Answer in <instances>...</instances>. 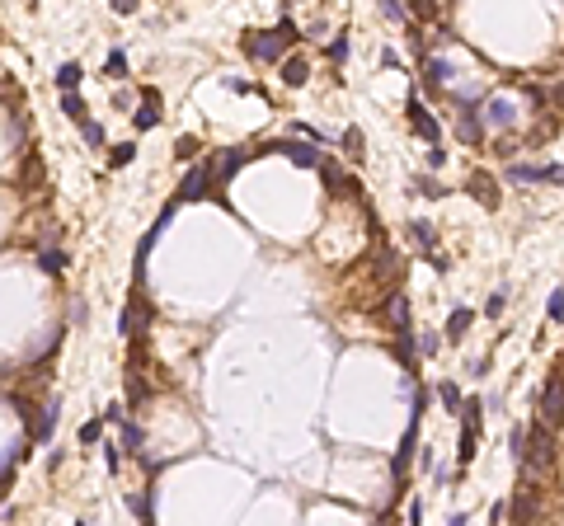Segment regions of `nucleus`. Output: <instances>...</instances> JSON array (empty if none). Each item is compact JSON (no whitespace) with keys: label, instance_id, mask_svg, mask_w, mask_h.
Listing matches in <instances>:
<instances>
[{"label":"nucleus","instance_id":"nucleus-1","mask_svg":"<svg viewBox=\"0 0 564 526\" xmlns=\"http://www.w3.org/2000/svg\"><path fill=\"white\" fill-rule=\"evenodd\" d=\"M508 184H564V165H508Z\"/></svg>","mask_w":564,"mask_h":526},{"label":"nucleus","instance_id":"nucleus-2","mask_svg":"<svg viewBox=\"0 0 564 526\" xmlns=\"http://www.w3.org/2000/svg\"><path fill=\"white\" fill-rule=\"evenodd\" d=\"M282 38H278V28L273 33H244V52L254 56V61H282Z\"/></svg>","mask_w":564,"mask_h":526},{"label":"nucleus","instance_id":"nucleus-3","mask_svg":"<svg viewBox=\"0 0 564 526\" xmlns=\"http://www.w3.org/2000/svg\"><path fill=\"white\" fill-rule=\"evenodd\" d=\"M480 414H484L480 399H470V404L461 409V419H466V428H461V461H466V465H470V456H475V442H480Z\"/></svg>","mask_w":564,"mask_h":526},{"label":"nucleus","instance_id":"nucleus-4","mask_svg":"<svg viewBox=\"0 0 564 526\" xmlns=\"http://www.w3.org/2000/svg\"><path fill=\"white\" fill-rule=\"evenodd\" d=\"M541 414H545V423H560V419H564V376H550V381H545Z\"/></svg>","mask_w":564,"mask_h":526},{"label":"nucleus","instance_id":"nucleus-5","mask_svg":"<svg viewBox=\"0 0 564 526\" xmlns=\"http://www.w3.org/2000/svg\"><path fill=\"white\" fill-rule=\"evenodd\" d=\"M273 151H282V156L292 160V165H301V169H315V165H320V146H311V141H278Z\"/></svg>","mask_w":564,"mask_h":526},{"label":"nucleus","instance_id":"nucleus-6","mask_svg":"<svg viewBox=\"0 0 564 526\" xmlns=\"http://www.w3.org/2000/svg\"><path fill=\"white\" fill-rule=\"evenodd\" d=\"M409 118H414V132H419V136H424L428 146H437V136H442V127H437V118H432L428 108L419 104V94L409 99Z\"/></svg>","mask_w":564,"mask_h":526},{"label":"nucleus","instance_id":"nucleus-7","mask_svg":"<svg viewBox=\"0 0 564 526\" xmlns=\"http://www.w3.org/2000/svg\"><path fill=\"white\" fill-rule=\"evenodd\" d=\"M207 184H212V169H207V165L188 169L184 184H179V202H193V198H202V193H207Z\"/></svg>","mask_w":564,"mask_h":526},{"label":"nucleus","instance_id":"nucleus-8","mask_svg":"<svg viewBox=\"0 0 564 526\" xmlns=\"http://www.w3.org/2000/svg\"><path fill=\"white\" fill-rule=\"evenodd\" d=\"M136 132H151L156 123H160V94L156 90H141V108H136Z\"/></svg>","mask_w":564,"mask_h":526},{"label":"nucleus","instance_id":"nucleus-9","mask_svg":"<svg viewBox=\"0 0 564 526\" xmlns=\"http://www.w3.org/2000/svg\"><path fill=\"white\" fill-rule=\"evenodd\" d=\"M457 132H461V141H470V146H480V141H484V118H480V108H475V104L461 108Z\"/></svg>","mask_w":564,"mask_h":526},{"label":"nucleus","instance_id":"nucleus-10","mask_svg":"<svg viewBox=\"0 0 564 526\" xmlns=\"http://www.w3.org/2000/svg\"><path fill=\"white\" fill-rule=\"evenodd\" d=\"M414 447H419V419H409V428H404V437H400V451H395V479H400L404 470H409V456H414Z\"/></svg>","mask_w":564,"mask_h":526},{"label":"nucleus","instance_id":"nucleus-11","mask_svg":"<svg viewBox=\"0 0 564 526\" xmlns=\"http://www.w3.org/2000/svg\"><path fill=\"white\" fill-rule=\"evenodd\" d=\"M306 76H311V61H306V56H282V80H287L292 90H301Z\"/></svg>","mask_w":564,"mask_h":526},{"label":"nucleus","instance_id":"nucleus-12","mask_svg":"<svg viewBox=\"0 0 564 526\" xmlns=\"http://www.w3.org/2000/svg\"><path fill=\"white\" fill-rule=\"evenodd\" d=\"M447 80H452V61H447V56H428V61H424V85H447Z\"/></svg>","mask_w":564,"mask_h":526},{"label":"nucleus","instance_id":"nucleus-13","mask_svg":"<svg viewBox=\"0 0 564 526\" xmlns=\"http://www.w3.org/2000/svg\"><path fill=\"white\" fill-rule=\"evenodd\" d=\"M480 118H484V123H494V127H508V123H512V104H508V99H484Z\"/></svg>","mask_w":564,"mask_h":526},{"label":"nucleus","instance_id":"nucleus-14","mask_svg":"<svg viewBox=\"0 0 564 526\" xmlns=\"http://www.w3.org/2000/svg\"><path fill=\"white\" fill-rule=\"evenodd\" d=\"M470 188H475V198H480L484 207H499V184H494L489 174H480V169H475V174H470Z\"/></svg>","mask_w":564,"mask_h":526},{"label":"nucleus","instance_id":"nucleus-15","mask_svg":"<svg viewBox=\"0 0 564 526\" xmlns=\"http://www.w3.org/2000/svg\"><path fill=\"white\" fill-rule=\"evenodd\" d=\"M56 419H61V404H48V409L38 414V428H33V437H38V442H52Z\"/></svg>","mask_w":564,"mask_h":526},{"label":"nucleus","instance_id":"nucleus-16","mask_svg":"<svg viewBox=\"0 0 564 526\" xmlns=\"http://www.w3.org/2000/svg\"><path fill=\"white\" fill-rule=\"evenodd\" d=\"M76 85H81V66H76V61H61V66H56V90H61V94H76Z\"/></svg>","mask_w":564,"mask_h":526},{"label":"nucleus","instance_id":"nucleus-17","mask_svg":"<svg viewBox=\"0 0 564 526\" xmlns=\"http://www.w3.org/2000/svg\"><path fill=\"white\" fill-rule=\"evenodd\" d=\"M221 165H216V179H221V184H231V174H236V169H240L244 160H249V151H221Z\"/></svg>","mask_w":564,"mask_h":526},{"label":"nucleus","instance_id":"nucleus-18","mask_svg":"<svg viewBox=\"0 0 564 526\" xmlns=\"http://www.w3.org/2000/svg\"><path fill=\"white\" fill-rule=\"evenodd\" d=\"M466 329H470V306H457L447 315V339H466Z\"/></svg>","mask_w":564,"mask_h":526},{"label":"nucleus","instance_id":"nucleus-19","mask_svg":"<svg viewBox=\"0 0 564 526\" xmlns=\"http://www.w3.org/2000/svg\"><path fill=\"white\" fill-rule=\"evenodd\" d=\"M390 319H395L400 339H409V334H414V324H409V301H404V296H395V301H390Z\"/></svg>","mask_w":564,"mask_h":526},{"label":"nucleus","instance_id":"nucleus-20","mask_svg":"<svg viewBox=\"0 0 564 526\" xmlns=\"http://www.w3.org/2000/svg\"><path fill=\"white\" fill-rule=\"evenodd\" d=\"M339 141H344L348 160H362V151H367V136H362L357 127H344V136H339Z\"/></svg>","mask_w":564,"mask_h":526},{"label":"nucleus","instance_id":"nucleus-21","mask_svg":"<svg viewBox=\"0 0 564 526\" xmlns=\"http://www.w3.org/2000/svg\"><path fill=\"white\" fill-rule=\"evenodd\" d=\"M38 268H43L48 277H56V273L66 268V254H61V249H43V254H38Z\"/></svg>","mask_w":564,"mask_h":526},{"label":"nucleus","instance_id":"nucleus-22","mask_svg":"<svg viewBox=\"0 0 564 526\" xmlns=\"http://www.w3.org/2000/svg\"><path fill=\"white\" fill-rule=\"evenodd\" d=\"M132 160H136V141H123V146H113V156H108V165H113V169H127Z\"/></svg>","mask_w":564,"mask_h":526},{"label":"nucleus","instance_id":"nucleus-23","mask_svg":"<svg viewBox=\"0 0 564 526\" xmlns=\"http://www.w3.org/2000/svg\"><path fill=\"white\" fill-rule=\"evenodd\" d=\"M409 231H414V240H419V249H428V254H432V244H437V231H432L428 221H409Z\"/></svg>","mask_w":564,"mask_h":526},{"label":"nucleus","instance_id":"nucleus-24","mask_svg":"<svg viewBox=\"0 0 564 526\" xmlns=\"http://www.w3.org/2000/svg\"><path fill=\"white\" fill-rule=\"evenodd\" d=\"M61 113H66V118H76V123H85V99H81V94H61Z\"/></svg>","mask_w":564,"mask_h":526},{"label":"nucleus","instance_id":"nucleus-25","mask_svg":"<svg viewBox=\"0 0 564 526\" xmlns=\"http://www.w3.org/2000/svg\"><path fill=\"white\" fill-rule=\"evenodd\" d=\"M104 71H108V76H127V52H123V48H113L108 61H104Z\"/></svg>","mask_w":564,"mask_h":526},{"label":"nucleus","instance_id":"nucleus-26","mask_svg":"<svg viewBox=\"0 0 564 526\" xmlns=\"http://www.w3.org/2000/svg\"><path fill=\"white\" fill-rule=\"evenodd\" d=\"M99 437H104V419H90V423L81 428V447H94Z\"/></svg>","mask_w":564,"mask_h":526},{"label":"nucleus","instance_id":"nucleus-27","mask_svg":"<svg viewBox=\"0 0 564 526\" xmlns=\"http://www.w3.org/2000/svg\"><path fill=\"white\" fill-rule=\"evenodd\" d=\"M81 141H85V146H104V127L85 118V123H81Z\"/></svg>","mask_w":564,"mask_h":526},{"label":"nucleus","instance_id":"nucleus-28","mask_svg":"<svg viewBox=\"0 0 564 526\" xmlns=\"http://www.w3.org/2000/svg\"><path fill=\"white\" fill-rule=\"evenodd\" d=\"M545 315L555 319V324H564V287L550 291V306H545Z\"/></svg>","mask_w":564,"mask_h":526},{"label":"nucleus","instance_id":"nucleus-29","mask_svg":"<svg viewBox=\"0 0 564 526\" xmlns=\"http://www.w3.org/2000/svg\"><path fill=\"white\" fill-rule=\"evenodd\" d=\"M414 188H419V198H442V193H447L437 179H414Z\"/></svg>","mask_w":564,"mask_h":526},{"label":"nucleus","instance_id":"nucleus-30","mask_svg":"<svg viewBox=\"0 0 564 526\" xmlns=\"http://www.w3.org/2000/svg\"><path fill=\"white\" fill-rule=\"evenodd\" d=\"M527 461H532V470H541V465H545V461H550V442H545V437H541L536 447H532V456H527Z\"/></svg>","mask_w":564,"mask_h":526},{"label":"nucleus","instance_id":"nucleus-31","mask_svg":"<svg viewBox=\"0 0 564 526\" xmlns=\"http://www.w3.org/2000/svg\"><path fill=\"white\" fill-rule=\"evenodd\" d=\"M437 348H442V334H437V329H428V334L419 339V353H424V357H432Z\"/></svg>","mask_w":564,"mask_h":526},{"label":"nucleus","instance_id":"nucleus-32","mask_svg":"<svg viewBox=\"0 0 564 526\" xmlns=\"http://www.w3.org/2000/svg\"><path fill=\"white\" fill-rule=\"evenodd\" d=\"M437 394H442V404H447V409H461V390L452 386V381H442V390H437Z\"/></svg>","mask_w":564,"mask_h":526},{"label":"nucleus","instance_id":"nucleus-33","mask_svg":"<svg viewBox=\"0 0 564 526\" xmlns=\"http://www.w3.org/2000/svg\"><path fill=\"white\" fill-rule=\"evenodd\" d=\"M381 14H386V19H395V24H404V19H409V10H404V5H395V0H386V5H381Z\"/></svg>","mask_w":564,"mask_h":526},{"label":"nucleus","instance_id":"nucleus-34","mask_svg":"<svg viewBox=\"0 0 564 526\" xmlns=\"http://www.w3.org/2000/svg\"><path fill=\"white\" fill-rule=\"evenodd\" d=\"M503 301H508V296H503V291H494V296H489V306H484V315H503Z\"/></svg>","mask_w":564,"mask_h":526},{"label":"nucleus","instance_id":"nucleus-35","mask_svg":"<svg viewBox=\"0 0 564 526\" xmlns=\"http://www.w3.org/2000/svg\"><path fill=\"white\" fill-rule=\"evenodd\" d=\"M428 165L432 169H442V165H447V151H442V146H428Z\"/></svg>","mask_w":564,"mask_h":526},{"label":"nucleus","instance_id":"nucleus-36","mask_svg":"<svg viewBox=\"0 0 564 526\" xmlns=\"http://www.w3.org/2000/svg\"><path fill=\"white\" fill-rule=\"evenodd\" d=\"M329 56H334V61H344V56H348V38H334V48H329Z\"/></svg>","mask_w":564,"mask_h":526},{"label":"nucleus","instance_id":"nucleus-37","mask_svg":"<svg viewBox=\"0 0 564 526\" xmlns=\"http://www.w3.org/2000/svg\"><path fill=\"white\" fill-rule=\"evenodd\" d=\"M104 423H127V419H123V404H108V409H104Z\"/></svg>","mask_w":564,"mask_h":526},{"label":"nucleus","instance_id":"nucleus-38","mask_svg":"<svg viewBox=\"0 0 564 526\" xmlns=\"http://www.w3.org/2000/svg\"><path fill=\"white\" fill-rule=\"evenodd\" d=\"M447 526H466V512H452V517H447Z\"/></svg>","mask_w":564,"mask_h":526},{"label":"nucleus","instance_id":"nucleus-39","mask_svg":"<svg viewBox=\"0 0 564 526\" xmlns=\"http://www.w3.org/2000/svg\"><path fill=\"white\" fill-rule=\"evenodd\" d=\"M76 526H90V522H76Z\"/></svg>","mask_w":564,"mask_h":526}]
</instances>
